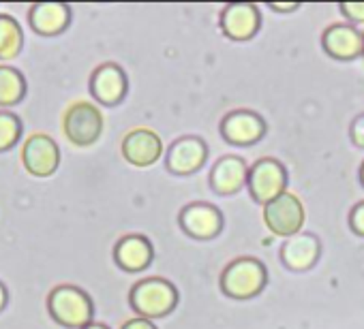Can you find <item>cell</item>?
Listing matches in <instances>:
<instances>
[{
    "instance_id": "14",
    "label": "cell",
    "mask_w": 364,
    "mask_h": 329,
    "mask_svg": "<svg viewBox=\"0 0 364 329\" xmlns=\"http://www.w3.org/2000/svg\"><path fill=\"white\" fill-rule=\"evenodd\" d=\"M163 154L161 137L150 128H135L122 139V156L135 167H150Z\"/></svg>"
},
{
    "instance_id": "25",
    "label": "cell",
    "mask_w": 364,
    "mask_h": 329,
    "mask_svg": "<svg viewBox=\"0 0 364 329\" xmlns=\"http://www.w3.org/2000/svg\"><path fill=\"white\" fill-rule=\"evenodd\" d=\"M122 329H156V325H152L148 318H131L122 325Z\"/></svg>"
},
{
    "instance_id": "20",
    "label": "cell",
    "mask_w": 364,
    "mask_h": 329,
    "mask_svg": "<svg viewBox=\"0 0 364 329\" xmlns=\"http://www.w3.org/2000/svg\"><path fill=\"white\" fill-rule=\"evenodd\" d=\"M24 96H26L24 75L14 67L0 65V105L3 107L18 105Z\"/></svg>"
},
{
    "instance_id": "8",
    "label": "cell",
    "mask_w": 364,
    "mask_h": 329,
    "mask_svg": "<svg viewBox=\"0 0 364 329\" xmlns=\"http://www.w3.org/2000/svg\"><path fill=\"white\" fill-rule=\"evenodd\" d=\"M206 158L208 145L202 137H180L169 145L165 154V164L176 176H191L204 167Z\"/></svg>"
},
{
    "instance_id": "15",
    "label": "cell",
    "mask_w": 364,
    "mask_h": 329,
    "mask_svg": "<svg viewBox=\"0 0 364 329\" xmlns=\"http://www.w3.org/2000/svg\"><path fill=\"white\" fill-rule=\"evenodd\" d=\"M154 259V248L146 235H124L114 246V261L124 272H144Z\"/></svg>"
},
{
    "instance_id": "5",
    "label": "cell",
    "mask_w": 364,
    "mask_h": 329,
    "mask_svg": "<svg viewBox=\"0 0 364 329\" xmlns=\"http://www.w3.org/2000/svg\"><path fill=\"white\" fill-rule=\"evenodd\" d=\"M63 128L73 145H92L103 133V116L92 103H73L63 118Z\"/></svg>"
},
{
    "instance_id": "13",
    "label": "cell",
    "mask_w": 364,
    "mask_h": 329,
    "mask_svg": "<svg viewBox=\"0 0 364 329\" xmlns=\"http://www.w3.org/2000/svg\"><path fill=\"white\" fill-rule=\"evenodd\" d=\"M321 45L336 60H355L364 56V33L349 24H332L323 30Z\"/></svg>"
},
{
    "instance_id": "29",
    "label": "cell",
    "mask_w": 364,
    "mask_h": 329,
    "mask_svg": "<svg viewBox=\"0 0 364 329\" xmlns=\"http://www.w3.org/2000/svg\"><path fill=\"white\" fill-rule=\"evenodd\" d=\"M360 182H362V186H364V162H362V167H360Z\"/></svg>"
},
{
    "instance_id": "3",
    "label": "cell",
    "mask_w": 364,
    "mask_h": 329,
    "mask_svg": "<svg viewBox=\"0 0 364 329\" xmlns=\"http://www.w3.org/2000/svg\"><path fill=\"white\" fill-rule=\"evenodd\" d=\"M268 269L259 259L240 257L232 261L221 274V291L232 299H251L264 291Z\"/></svg>"
},
{
    "instance_id": "28",
    "label": "cell",
    "mask_w": 364,
    "mask_h": 329,
    "mask_svg": "<svg viewBox=\"0 0 364 329\" xmlns=\"http://www.w3.org/2000/svg\"><path fill=\"white\" fill-rule=\"evenodd\" d=\"M84 329H109V327L103 325V323H90V325H86Z\"/></svg>"
},
{
    "instance_id": "16",
    "label": "cell",
    "mask_w": 364,
    "mask_h": 329,
    "mask_svg": "<svg viewBox=\"0 0 364 329\" xmlns=\"http://www.w3.org/2000/svg\"><path fill=\"white\" fill-rule=\"evenodd\" d=\"M249 167L240 156H223L210 172V189L217 195H234L247 186Z\"/></svg>"
},
{
    "instance_id": "1",
    "label": "cell",
    "mask_w": 364,
    "mask_h": 329,
    "mask_svg": "<svg viewBox=\"0 0 364 329\" xmlns=\"http://www.w3.org/2000/svg\"><path fill=\"white\" fill-rule=\"evenodd\" d=\"M129 303L139 318H163L173 312L178 303V291L165 278H144L131 289Z\"/></svg>"
},
{
    "instance_id": "27",
    "label": "cell",
    "mask_w": 364,
    "mask_h": 329,
    "mask_svg": "<svg viewBox=\"0 0 364 329\" xmlns=\"http://www.w3.org/2000/svg\"><path fill=\"white\" fill-rule=\"evenodd\" d=\"M7 299H9V293H7L5 284L0 282V310H3V308L7 306Z\"/></svg>"
},
{
    "instance_id": "21",
    "label": "cell",
    "mask_w": 364,
    "mask_h": 329,
    "mask_svg": "<svg viewBox=\"0 0 364 329\" xmlns=\"http://www.w3.org/2000/svg\"><path fill=\"white\" fill-rule=\"evenodd\" d=\"M20 135H22L20 118L9 111H0V152H5L11 145H16Z\"/></svg>"
},
{
    "instance_id": "17",
    "label": "cell",
    "mask_w": 364,
    "mask_h": 329,
    "mask_svg": "<svg viewBox=\"0 0 364 329\" xmlns=\"http://www.w3.org/2000/svg\"><path fill=\"white\" fill-rule=\"evenodd\" d=\"M321 255V244L315 235L311 233H300L281 246V261L287 269L291 272H306L311 269Z\"/></svg>"
},
{
    "instance_id": "7",
    "label": "cell",
    "mask_w": 364,
    "mask_h": 329,
    "mask_svg": "<svg viewBox=\"0 0 364 329\" xmlns=\"http://www.w3.org/2000/svg\"><path fill=\"white\" fill-rule=\"evenodd\" d=\"M178 223L193 240H215L223 231V212L210 203H191L185 206L178 216Z\"/></svg>"
},
{
    "instance_id": "6",
    "label": "cell",
    "mask_w": 364,
    "mask_h": 329,
    "mask_svg": "<svg viewBox=\"0 0 364 329\" xmlns=\"http://www.w3.org/2000/svg\"><path fill=\"white\" fill-rule=\"evenodd\" d=\"M264 223L279 238H294L304 225V206L291 195L283 193L264 206Z\"/></svg>"
},
{
    "instance_id": "24",
    "label": "cell",
    "mask_w": 364,
    "mask_h": 329,
    "mask_svg": "<svg viewBox=\"0 0 364 329\" xmlns=\"http://www.w3.org/2000/svg\"><path fill=\"white\" fill-rule=\"evenodd\" d=\"M349 135H351V141L364 150V113L358 116L353 122H351V128H349Z\"/></svg>"
},
{
    "instance_id": "10",
    "label": "cell",
    "mask_w": 364,
    "mask_h": 329,
    "mask_svg": "<svg viewBox=\"0 0 364 329\" xmlns=\"http://www.w3.org/2000/svg\"><path fill=\"white\" fill-rule=\"evenodd\" d=\"M221 135L232 145H253L264 139L266 122L251 109L230 111L221 122Z\"/></svg>"
},
{
    "instance_id": "9",
    "label": "cell",
    "mask_w": 364,
    "mask_h": 329,
    "mask_svg": "<svg viewBox=\"0 0 364 329\" xmlns=\"http://www.w3.org/2000/svg\"><path fill=\"white\" fill-rule=\"evenodd\" d=\"M22 160L24 167L39 178H48L52 176L58 164H60V150L58 143L43 133H35L26 139L24 150H22Z\"/></svg>"
},
{
    "instance_id": "19",
    "label": "cell",
    "mask_w": 364,
    "mask_h": 329,
    "mask_svg": "<svg viewBox=\"0 0 364 329\" xmlns=\"http://www.w3.org/2000/svg\"><path fill=\"white\" fill-rule=\"evenodd\" d=\"M24 48V33L16 18L0 13V60L16 58Z\"/></svg>"
},
{
    "instance_id": "11",
    "label": "cell",
    "mask_w": 364,
    "mask_h": 329,
    "mask_svg": "<svg viewBox=\"0 0 364 329\" xmlns=\"http://www.w3.org/2000/svg\"><path fill=\"white\" fill-rule=\"evenodd\" d=\"M262 26V13L253 3L228 5L221 13V30L232 41H249Z\"/></svg>"
},
{
    "instance_id": "18",
    "label": "cell",
    "mask_w": 364,
    "mask_h": 329,
    "mask_svg": "<svg viewBox=\"0 0 364 329\" xmlns=\"http://www.w3.org/2000/svg\"><path fill=\"white\" fill-rule=\"evenodd\" d=\"M28 22L37 35L54 37V35H60L69 26L71 9L65 3H37L31 7Z\"/></svg>"
},
{
    "instance_id": "2",
    "label": "cell",
    "mask_w": 364,
    "mask_h": 329,
    "mask_svg": "<svg viewBox=\"0 0 364 329\" xmlns=\"http://www.w3.org/2000/svg\"><path fill=\"white\" fill-rule=\"evenodd\" d=\"M48 310L56 323L73 329H84L90 325L95 314V306L88 293L73 284L56 286L48 297Z\"/></svg>"
},
{
    "instance_id": "22",
    "label": "cell",
    "mask_w": 364,
    "mask_h": 329,
    "mask_svg": "<svg viewBox=\"0 0 364 329\" xmlns=\"http://www.w3.org/2000/svg\"><path fill=\"white\" fill-rule=\"evenodd\" d=\"M349 227L355 235L364 238V201L353 206L349 212Z\"/></svg>"
},
{
    "instance_id": "4",
    "label": "cell",
    "mask_w": 364,
    "mask_h": 329,
    "mask_svg": "<svg viewBox=\"0 0 364 329\" xmlns=\"http://www.w3.org/2000/svg\"><path fill=\"white\" fill-rule=\"evenodd\" d=\"M287 169L285 164L277 158H259L249 169L247 189L253 197V201L266 206L279 195L287 193Z\"/></svg>"
},
{
    "instance_id": "23",
    "label": "cell",
    "mask_w": 364,
    "mask_h": 329,
    "mask_svg": "<svg viewBox=\"0 0 364 329\" xmlns=\"http://www.w3.org/2000/svg\"><path fill=\"white\" fill-rule=\"evenodd\" d=\"M338 9L351 22H364V3H341Z\"/></svg>"
},
{
    "instance_id": "12",
    "label": "cell",
    "mask_w": 364,
    "mask_h": 329,
    "mask_svg": "<svg viewBox=\"0 0 364 329\" xmlns=\"http://www.w3.org/2000/svg\"><path fill=\"white\" fill-rule=\"evenodd\" d=\"M127 88H129L127 75L114 62H105V65L97 67L90 77V94L101 105H109V107L118 105L124 99Z\"/></svg>"
},
{
    "instance_id": "26",
    "label": "cell",
    "mask_w": 364,
    "mask_h": 329,
    "mask_svg": "<svg viewBox=\"0 0 364 329\" xmlns=\"http://www.w3.org/2000/svg\"><path fill=\"white\" fill-rule=\"evenodd\" d=\"M272 11H281V13H289V11H296V9H300V5L298 3H289V5H281V3H270L268 5Z\"/></svg>"
}]
</instances>
